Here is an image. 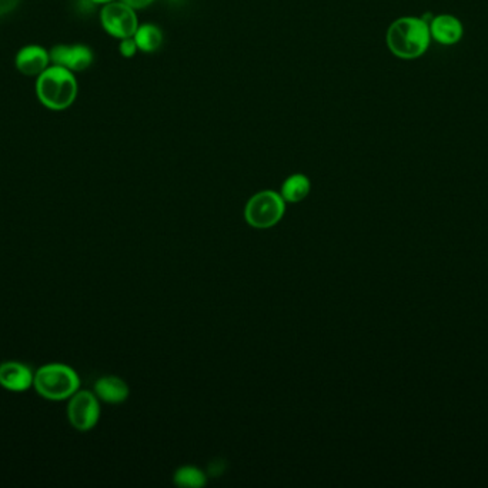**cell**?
I'll return each instance as SVG.
<instances>
[{"instance_id":"cell-2","label":"cell","mask_w":488,"mask_h":488,"mask_svg":"<svg viewBox=\"0 0 488 488\" xmlns=\"http://www.w3.org/2000/svg\"><path fill=\"white\" fill-rule=\"evenodd\" d=\"M429 23L424 19L401 18L393 22L388 31V49L400 59H415L426 52L430 45Z\"/></svg>"},{"instance_id":"cell-11","label":"cell","mask_w":488,"mask_h":488,"mask_svg":"<svg viewBox=\"0 0 488 488\" xmlns=\"http://www.w3.org/2000/svg\"><path fill=\"white\" fill-rule=\"evenodd\" d=\"M429 28L432 38L443 45H453V43L458 42L463 36V26H461L460 21L450 14H441V16L431 19Z\"/></svg>"},{"instance_id":"cell-18","label":"cell","mask_w":488,"mask_h":488,"mask_svg":"<svg viewBox=\"0 0 488 488\" xmlns=\"http://www.w3.org/2000/svg\"><path fill=\"white\" fill-rule=\"evenodd\" d=\"M91 2H93V4H110V2H115V0H91Z\"/></svg>"},{"instance_id":"cell-7","label":"cell","mask_w":488,"mask_h":488,"mask_svg":"<svg viewBox=\"0 0 488 488\" xmlns=\"http://www.w3.org/2000/svg\"><path fill=\"white\" fill-rule=\"evenodd\" d=\"M49 53L52 65L65 67L74 74L86 71L94 60L93 50L88 45H82V43H74V45L60 43V45L53 46Z\"/></svg>"},{"instance_id":"cell-13","label":"cell","mask_w":488,"mask_h":488,"mask_svg":"<svg viewBox=\"0 0 488 488\" xmlns=\"http://www.w3.org/2000/svg\"><path fill=\"white\" fill-rule=\"evenodd\" d=\"M133 38L136 40L139 50L146 53L156 52L163 43V33H161V28H157L153 23L139 25Z\"/></svg>"},{"instance_id":"cell-17","label":"cell","mask_w":488,"mask_h":488,"mask_svg":"<svg viewBox=\"0 0 488 488\" xmlns=\"http://www.w3.org/2000/svg\"><path fill=\"white\" fill-rule=\"evenodd\" d=\"M122 2L127 4V6L132 7V9H135V11H139V9L151 6L154 0H122Z\"/></svg>"},{"instance_id":"cell-5","label":"cell","mask_w":488,"mask_h":488,"mask_svg":"<svg viewBox=\"0 0 488 488\" xmlns=\"http://www.w3.org/2000/svg\"><path fill=\"white\" fill-rule=\"evenodd\" d=\"M100 418V400L96 394L79 390L67 400V420L76 431L88 432Z\"/></svg>"},{"instance_id":"cell-8","label":"cell","mask_w":488,"mask_h":488,"mask_svg":"<svg viewBox=\"0 0 488 488\" xmlns=\"http://www.w3.org/2000/svg\"><path fill=\"white\" fill-rule=\"evenodd\" d=\"M35 371L25 362H0V386L11 393H25L33 388Z\"/></svg>"},{"instance_id":"cell-4","label":"cell","mask_w":488,"mask_h":488,"mask_svg":"<svg viewBox=\"0 0 488 488\" xmlns=\"http://www.w3.org/2000/svg\"><path fill=\"white\" fill-rule=\"evenodd\" d=\"M286 211V200L274 191H262L248 200L244 218L256 229H269L282 221Z\"/></svg>"},{"instance_id":"cell-14","label":"cell","mask_w":488,"mask_h":488,"mask_svg":"<svg viewBox=\"0 0 488 488\" xmlns=\"http://www.w3.org/2000/svg\"><path fill=\"white\" fill-rule=\"evenodd\" d=\"M176 485L185 488H202L206 484L207 477L202 470L193 467V466H185L179 468L173 478Z\"/></svg>"},{"instance_id":"cell-16","label":"cell","mask_w":488,"mask_h":488,"mask_svg":"<svg viewBox=\"0 0 488 488\" xmlns=\"http://www.w3.org/2000/svg\"><path fill=\"white\" fill-rule=\"evenodd\" d=\"M21 4V0H0V16L11 13Z\"/></svg>"},{"instance_id":"cell-9","label":"cell","mask_w":488,"mask_h":488,"mask_svg":"<svg viewBox=\"0 0 488 488\" xmlns=\"http://www.w3.org/2000/svg\"><path fill=\"white\" fill-rule=\"evenodd\" d=\"M14 65L25 76H40L52 65L49 50L40 45L23 46L14 58Z\"/></svg>"},{"instance_id":"cell-10","label":"cell","mask_w":488,"mask_h":488,"mask_svg":"<svg viewBox=\"0 0 488 488\" xmlns=\"http://www.w3.org/2000/svg\"><path fill=\"white\" fill-rule=\"evenodd\" d=\"M96 397L108 404H120L129 398V386L116 376H106L94 383Z\"/></svg>"},{"instance_id":"cell-15","label":"cell","mask_w":488,"mask_h":488,"mask_svg":"<svg viewBox=\"0 0 488 488\" xmlns=\"http://www.w3.org/2000/svg\"><path fill=\"white\" fill-rule=\"evenodd\" d=\"M119 50L120 55H122L123 58H127V59H130V58L136 55L139 48H137L136 40H135V38L132 36V38H126L120 40Z\"/></svg>"},{"instance_id":"cell-3","label":"cell","mask_w":488,"mask_h":488,"mask_svg":"<svg viewBox=\"0 0 488 488\" xmlns=\"http://www.w3.org/2000/svg\"><path fill=\"white\" fill-rule=\"evenodd\" d=\"M33 388L45 400L60 403L81 390V377L67 364L49 362L36 369Z\"/></svg>"},{"instance_id":"cell-1","label":"cell","mask_w":488,"mask_h":488,"mask_svg":"<svg viewBox=\"0 0 488 488\" xmlns=\"http://www.w3.org/2000/svg\"><path fill=\"white\" fill-rule=\"evenodd\" d=\"M36 79V95L45 108L60 112L74 105L79 93V84L74 72L50 65Z\"/></svg>"},{"instance_id":"cell-12","label":"cell","mask_w":488,"mask_h":488,"mask_svg":"<svg viewBox=\"0 0 488 488\" xmlns=\"http://www.w3.org/2000/svg\"><path fill=\"white\" fill-rule=\"evenodd\" d=\"M311 183L310 180L307 178L303 173H294V175L289 176L284 182H283L282 195L283 200L290 204H297L301 200H306L307 195L310 193Z\"/></svg>"},{"instance_id":"cell-6","label":"cell","mask_w":488,"mask_h":488,"mask_svg":"<svg viewBox=\"0 0 488 488\" xmlns=\"http://www.w3.org/2000/svg\"><path fill=\"white\" fill-rule=\"evenodd\" d=\"M101 28L105 29L113 38H132L139 28V21L135 9L123 4L122 0H115L110 4H103L100 12Z\"/></svg>"}]
</instances>
